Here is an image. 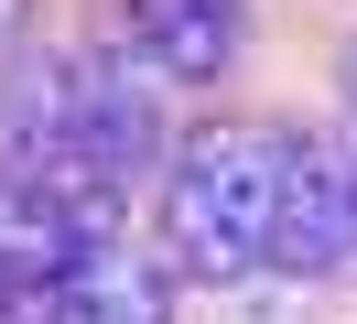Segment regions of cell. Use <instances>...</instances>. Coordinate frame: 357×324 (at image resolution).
Listing matches in <instances>:
<instances>
[{"instance_id": "obj_5", "label": "cell", "mask_w": 357, "mask_h": 324, "mask_svg": "<svg viewBox=\"0 0 357 324\" xmlns=\"http://www.w3.org/2000/svg\"><path fill=\"white\" fill-rule=\"evenodd\" d=\"M0 162L22 184H54V173H87L76 162V54H11L0 65Z\"/></svg>"}, {"instance_id": "obj_2", "label": "cell", "mask_w": 357, "mask_h": 324, "mask_svg": "<svg viewBox=\"0 0 357 324\" xmlns=\"http://www.w3.org/2000/svg\"><path fill=\"white\" fill-rule=\"evenodd\" d=\"M357 259V141L282 130V216H271V270H347Z\"/></svg>"}, {"instance_id": "obj_3", "label": "cell", "mask_w": 357, "mask_h": 324, "mask_svg": "<svg viewBox=\"0 0 357 324\" xmlns=\"http://www.w3.org/2000/svg\"><path fill=\"white\" fill-rule=\"evenodd\" d=\"M76 162L98 184H130L141 162H162V76L130 43L76 54Z\"/></svg>"}, {"instance_id": "obj_4", "label": "cell", "mask_w": 357, "mask_h": 324, "mask_svg": "<svg viewBox=\"0 0 357 324\" xmlns=\"http://www.w3.org/2000/svg\"><path fill=\"white\" fill-rule=\"evenodd\" d=\"M119 33L162 86H227L249 54V0H119Z\"/></svg>"}, {"instance_id": "obj_1", "label": "cell", "mask_w": 357, "mask_h": 324, "mask_svg": "<svg viewBox=\"0 0 357 324\" xmlns=\"http://www.w3.org/2000/svg\"><path fill=\"white\" fill-rule=\"evenodd\" d=\"M282 216V130H206L162 173V259L184 281H249L271 270Z\"/></svg>"}, {"instance_id": "obj_6", "label": "cell", "mask_w": 357, "mask_h": 324, "mask_svg": "<svg viewBox=\"0 0 357 324\" xmlns=\"http://www.w3.org/2000/svg\"><path fill=\"white\" fill-rule=\"evenodd\" d=\"M33 324H174V281L141 249H98L33 302Z\"/></svg>"}, {"instance_id": "obj_8", "label": "cell", "mask_w": 357, "mask_h": 324, "mask_svg": "<svg viewBox=\"0 0 357 324\" xmlns=\"http://www.w3.org/2000/svg\"><path fill=\"white\" fill-rule=\"evenodd\" d=\"M335 86H347V108H357V33H347V54H335Z\"/></svg>"}, {"instance_id": "obj_7", "label": "cell", "mask_w": 357, "mask_h": 324, "mask_svg": "<svg viewBox=\"0 0 357 324\" xmlns=\"http://www.w3.org/2000/svg\"><path fill=\"white\" fill-rule=\"evenodd\" d=\"M22 43H33V0H0V65L22 54Z\"/></svg>"}]
</instances>
